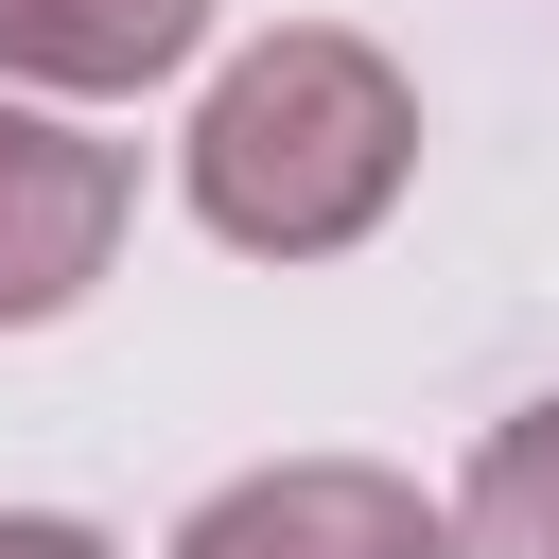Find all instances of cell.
I'll return each instance as SVG.
<instances>
[{"label":"cell","instance_id":"6da1fadb","mask_svg":"<svg viewBox=\"0 0 559 559\" xmlns=\"http://www.w3.org/2000/svg\"><path fill=\"white\" fill-rule=\"evenodd\" d=\"M402 175H419V105H402V70H384L367 35H332V17L262 35V52L192 105V210H210L245 262H332V245H367V227L402 210Z\"/></svg>","mask_w":559,"mask_h":559},{"label":"cell","instance_id":"7a4b0ae2","mask_svg":"<svg viewBox=\"0 0 559 559\" xmlns=\"http://www.w3.org/2000/svg\"><path fill=\"white\" fill-rule=\"evenodd\" d=\"M122 192H140L122 140H87V122H52V105H0V332L70 314V297L105 280Z\"/></svg>","mask_w":559,"mask_h":559},{"label":"cell","instance_id":"3957f363","mask_svg":"<svg viewBox=\"0 0 559 559\" xmlns=\"http://www.w3.org/2000/svg\"><path fill=\"white\" fill-rule=\"evenodd\" d=\"M175 559H454V524L367 472V454H297V472H245L175 524Z\"/></svg>","mask_w":559,"mask_h":559},{"label":"cell","instance_id":"277c9868","mask_svg":"<svg viewBox=\"0 0 559 559\" xmlns=\"http://www.w3.org/2000/svg\"><path fill=\"white\" fill-rule=\"evenodd\" d=\"M192 35H210V0H0L17 87H157Z\"/></svg>","mask_w":559,"mask_h":559},{"label":"cell","instance_id":"5b68a950","mask_svg":"<svg viewBox=\"0 0 559 559\" xmlns=\"http://www.w3.org/2000/svg\"><path fill=\"white\" fill-rule=\"evenodd\" d=\"M454 559H559V402H524L472 489H454Z\"/></svg>","mask_w":559,"mask_h":559},{"label":"cell","instance_id":"8992f818","mask_svg":"<svg viewBox=\"0 0 559 559\" xmlns=\"http://www.w3.org/2000/svg\"><path fill=\"white\" fill-rule=\"evenodd\" d=\"M0 559H105L87 524H52V507H0Z\"/></svg>","mask_w":559,"mask_h":559}]
</instances>
